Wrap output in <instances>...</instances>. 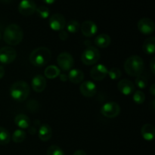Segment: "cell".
I'll return each instance as SVG.
<instances>
[{
  "label": "cell",
  "instance_id": "31",
  "mask_svg": "<svg viewBox=\"0 0 155 155\" xmlns=\"http://www.w3.org/2000/svg\"><path fill=\"white\" fill-rule=\"evenodd\" d=\"M135 83H136V86L141 89H145L148 86V80L143 76H138L136 77V80H135Z\"/></svg>",
  "mask_w": 155,
  "mask_h": 155
},
{
  "label": "cell",
  "instance_id": "14",
  "mask_svg": "<svg viewBox=\"0 0 155 155\" xmlns=\"http://www.w3.org/2000/svg\"><path fill=\"white\" fill-rule=\"evenodd\" d=\"M118 90L124 95H130L135 92V86L129 80H121L117 85Z\"/></svg>",
  "mask_w": 155,
  "mask_h": 155
},
{
  "label": "cell",
  "instance_id": "32",
  "mask_svg": "<svg viewBox=\"0 0 155 155\" xmlns=\"http://www.w3.org/2000/svg\"><path fill=\"white\" fill-rule=\"evenodd\" d=\"M68 37V34L67 33L66 31H64V30H61L60 33H59V38H60L61 40H66Z\"/></svg>",
  "mask_w": 155,
  "mask_h": 155
},
{
  "label": "cell",
  "instance_id": "19",
  "mask_svg": "<svg viewBox=\"0 0 155 155\" xmlns=\"http://www.w3.org/2000/svg\"><path fill=\"white\" fill-rule=\"evenodd\" d=\"M68 78L69 79L70 81L73 83H80L84 79V74L83 71L80 69H73L68 74Z\"/></svg>",
  "mask_w": 155,
  "mask_h": 155
},
{
  "label": "cell",
  "instance_id": "4",
  "mask_svg": "<svg viewBox=\"0 0 155 155\" xmlns=\"http://www.w3.org/2000/svg\"><path fill=\"white\" fill-rule=\"evenodd\" d=\"M30 86L24 81H17L10 88V95L15 101L21 102L25 101L30 95Z\"/></svg>",
  "mask_w": 155,
  "mask_h": 155
},
{
  "label": "cell",
  "instance_id": "9",
  "mask_svg": "<svg viewBox=\"0 0 155 155\" xmlns=\"http://www.w3.org/2000/svg\"><path fill=\"white\" fill-rule=\"evenodd\" d=\"M36 5L33 0H21L18 5L20 14L24 16H30L36 10Z\"/></svg>",
  "mask_w": 155,
  "mask_h": 155
},
{
  "label": "cell",
  "instance_id": "36",
  "mask_svg": "<svg viewBox=\"0 0 155 155\" xmlns=\"http://www.w3.org/2000/svg\"><path fill=\"white\" fill-rule=\"evenodd\" d=\"M150 92H151V94L153 95V96H154L155 95V85L154 84H152L151 86V87H150Z\"/></svg>",
  "mask_w": 155,
  "mask_h": 155
},
{
  "label": "cell",
  "instance_id": "20",
  "mask_svg": "<svg viewBox=\"0 0 155 155\" xmlns=\"http://www.w3.org/2000/svg\"><path fill=\"white\" fill-rule=\"evenodd\" d=\"M142 50L147 54H154L155 51V38L154 36L148 38L142 45Z\"/></svg>",
  "mask_w": 155,
  "mask_h": 155
},
{
  "label": "cell",
  "instance_id": "23",
  "mask_svg": "<svg viewBox=\"0 0 155 155\" xmlns=\"http://www.w3.org/2000/svg\"><path fill=\"white\" fill-rule=\"evenodd\" d=\"M61 71L55 65H49L45 69V76L48 79H54L60 75Z\"/></svg>",
  "mask_w": 155,
  "mask_h": 155
},
{
  "label": "cell",
  "instance_id": "34",
  "mask_svg": "<svg viewBox=\"0 0 155 155\" xmlns=\"http://www.w3.org/2000/svg\"><path fill=\"white\" fill-rule=\"evenodd\" d=\"M73 155H87V154H86V153L83 150H77V151H76L74 153V154Z\"/></svg>",
  "mask_w": 155,
  "mask_h": 155
},
{
  "label": "cell",
  "instance_id": "16",
  "mask_svg": "<svg viewBox=\"0 0 155 155\" xmlns=\"http://www.w3.org/2000/svg\"><path fill=\"white\" fill-rule=\"evenodd\" d=\"M46 87V80L42 75H36L32 80V88L36 92H42Z\"/></svg>",
  "mask_w": 155,
  "mask_h": 155
},
{
  "label": "cell",
  "instance_id": "27",
  "mask_svg": "<svg viewBox=\"0 0 155 155\" xmlns=\"http://www.w3.org/2000/svg\"><path fill=\"white\" fill-rule=\"evenodd\" d=\"M109 77H110L111 80H119L120 78L122 76V72H121L120 70L117 68H112L107 72Z\"/></svg>",
  "mask_w": 155,
  "mask_h": 155
},
{
  "label": "cell",
  "instance_id": "21",
  "mask_svg": "<svg viewBox=\"0 0 155 155\" xmlns=\"http://www.w3.org/2000/svg\"><path fill=\"white\" fill-rule=\"evenodd\" d=\"M111 39L107 34H100L95 39V44L99 48H104L110 45Z\"/></svg>",
  "mask_w": 155,
  "mask_h": 155
},
{
  "label": "cell",
  "instance_id": "12",
  "mask_svg": "<svg viewBox=\"0 0 155 155\" xmlns=\"http://www.w3.org/2000/svg\"><path fill=\"white\" fill-rule=\"evenodd\" d=\"M108 70L104 64H97L91 69L90 76L93 80L101 81L107 76Z\"/></svg>",
  "mask_w": 155,
  "mask_h": 155
},
{
  "label": "cell",
  "instance_id": "11",
  "mask_svg": "<svg viewBox=\"0 0 155 155\" xmlns=\"http://www.w3.org/2000/svg\"><path fill=\"white\" fill-rule=\"evenodd\" d=\"M137 26L139 31L143 34L149 35L154 31V23L150 18H142L139 21Z\"/></svg>",
  "mask_w": 155,
  "mask_h": 155
},
{
  "label": "cell",
  "instance_id": "40",
  "mask_svg": "<svg viewBox=\"0 0 155 155\" xmlns=\"http://www.w3.org/2000/svg\"><path fill=\"white\" fill-rule=\"evenodd\" d=\"M2 38V35H1V32H0V39H1Z\"/></svg>",
  "mask_w": 155,
  "mask_h": 155
},
{
  "label": "cell",
  "instance_id": "28",
  "mask_svg": "<svg viewBox=\"0 0 155 155\" xmlns=\"http://www.w3.org/2000/svg\"><path fill=\"white\" fill-rule=\"evenodd\" d=\"M36 12L38 16L40 17L41 18H43V19L48 18L50 15L49 9L45 6H39V7L36 8Z\"/></svg>",
  "mask_w": 155,
  "mask_h": 155
},
{
  "label": "cell",
  "instance_id": "8",
  "mask_svg": "<svg viewBox=\"0 0 155 155\" xmlns=\"http://www.w3.org/2000/svg\"><path fill=\"white\" fill-rule=\"evenodd\" d=\"M57 62L59 68L64 71H70L74 64V58L68 52H61L57 58Z\"/></svg>",
  "mask_w": 155,
  "mask_h": 155
},
{
  "label": "cell",
  "instance_id": "1",
  "mask_svg": "<svg viewBox=\"0 0 155 155\" xmlns=\"http://www.w3.org/2000/svg\"><path fill=\"white\" fill-rule=\"evenodd\" d=\"M24 32L18 24H12L7 26L4 32L3 39L7 44L10 45H17L22 41Z\"/></svg>",
  "mask_w": 155,
  "mask_h": 155
},
{
  "label": "cell",
  "instance_id": "2",
  "mask_svg": "<svg viewBox=\"0 0 155 155\" xmlns=\"http://www.w3.org/2000/svg\"><path fill=\"white\" fill-rule=\"evenodd\" d=\"M51 53L46 47H39L30 54V61L35 67H43L50 61Z\"/></svg>",
  "mask_w": 155,
  "mask_h": 155
},
{
  "label": "cell",
  "instance_id": "6",
  "mask_svg": "<svg viewBox=\"0 0 155 155\" xmlns=\"http://www.w3.org/2000/svg\"><path fill=\"white\" fill-rule=\"evenodd\" d=\"M101 114L107 118H114L120 113V107L114 101H108L101 107Z\"/></svg>",
  "mask_w": 155,
  "mask_h": 155
},
{
  "label": "cell",
  "instance_id": "29",
  "mask_svg": "<svg viewBox=\"0 0 155 155\" xmlns=\"http://www.w3.org/2000/svg\"><path fill=\"white\" fill-rule=\"evenodd\" d=\"M133 101H134L135 103L138 104H143L144 101L145 100V93L143 92L140 90H138L136 91L133 95Z\"/></svg>",
  "mask_w": 155,
  "mask_h": 155
},
{
  "label": "cell",
  "instance_id": "7",
  "mask_svg": "<svg viewBox=\"0 0 155 155\" xmlns=\"http://www.w3.org/2000/svg\"><path fill=\"white\" fill-rule=\"evenodd\" d=\"M17 57V51L11 47H2L0 48V62L4 64L12 63Z\"/></svg>",
  "mask_w": 155,
  "mask_h": 155
},
{
  "label": "cell",
  "instance_id": "13",
  "mask_svg": "<svg viewBox=\"0 0 155 155\" xmlns=\"http://www.w3.org/2000/svg\"><path fill=\"white\" fill-rule=\"evenodd\" d=\"M80 91L83 95L88 98L93 97L97 92V88L95 83L91 81H85L80 85Z\"/></svg>",
  "mask_w": 155,
  "mask_h": 155
},
{
  "label": "cell",
  "instance_id": "37",
  "mask_svg": "<svg viewBox=\"0 0 155 155\" xmlns=\"http://www.w3.org/2000/svg\"><path fill=\"white\" fill-rule=\"evenodd\" d=\"M42 1H43L45 3H46V4L51 5V4H53L56 0H42Z\"/></svg>",
  "mask_w": 155,
  "mask_h": 155
},
{
  "label": "cell",
  "instance_id": "15",
  "mask_svg": "<svg viewBox=\"0 0 155 155\" xmlns=\"http://www.w3.org/2000/svg\"><path fill=\"white\" fill-rule=\"evenodd\" d=\"M98 27L97 25L92 21H86L81 26V32L85 36L91 37L97 33Z\"/></svg>",
  "mask_w": 155,
  "mask_h": 155
},
{
  "label": "cell",
  "instance_id": "33",
  "mask_svg": "<svg viewBox=\"0 0 155 155\" xmlns=\"http://www.w3.org/2000/svg\"><path fill=\"white\" fill-rule=\"evenodd\" d=\"M154 67H155V58H153L151 59V62H150V68H151V72H152L154 74H155Z\"/></svg>",
  "mask_w": 155,
  "mask_h": 155
},
{
  "label": "cell",
  "instance_id": "17",
  "mask_svg": "<svg viewBox=\"0 0 155 155\" xmlns=\"http://www.w3.org/2000/svg\"><path fill=\"white\" fill-rule=\"evenodd\" d=\"M141 134L145 140L152 141L154 139L155 136V129L154 126L149 124L143 125L141 129Z\"/></svg>",
  "mask_w": 155,
  "mask_h": 155
},
{
  "label": "cell",
  "instance_id": "30",
  "mask_svg": "<svg viewBox=\"0 0 155 155\" xmlns=\"http://www.w3.org/2000/svg\"><path fill=\"white\" fill-rule=\"evenodd\" d=\"M47 155H65L63 150L57 145H51L47 150Z\"/></svg>",
  "mask_w": 155,
  "mask_h": 155
},
{
  "label": "cell",
  "instance_id": "25",
  "mask_svg": "<svg viewBox=\"0 0 155 155\" xmlns=\"http://www.w3.org/2000/svg\"><path fill=\"white\" fill-rule=\"evenodd\" d=\"M26 133L22 130H17L14 132L12 135V140L15 143H21L26 139Z\"/></svg>",
  "mask_w": 155,
  "mask_h": 155
},
{
  "label": "cell",
  "instance_id": "18",
  "mask_svg": "<svg viewBox=\"0 0 155 155\" xmlns=\"http://www.w3.org/2000/svg\"><path fill=\"white\" fill-rule=\"evenodd\" d=\"M39 138L42 142H47L51 139L52 136V130L48 124H44L40 127L39 130Z\"/></svg>",
  "mask_w": 155,
  "mask_h": 155
},
{
  "label": "cell",
  "instance_id": "3",
  "mask_svg": "<svg viewBox=\"0 0 155 155\" xmlns=\"http://www.w3.org/2000/svg\"><path fill=\"white\" fill-rule=\"evenodd\" d=\"M126 73L131 77H138L143 73L144 61L139 55H132L124 63Z\"/></svg>",
  "mask_w": 155,
  "mask_h": 155
},
{
  "label": "cell",
  "instance_id": "26",
  "mask_svg": "<svg viewBox=\"0 0 155 155\" xmlns=\"http://www.w3.org/2000/svg\"><path fill=\"white\" fill-rule=\"evenodd\" d=\"M80 23L78 21H75V20H72V21H70L67 24V30L68 32L71 33H75L80 30Z\"/></svg>",
  "mask_w": 155,
  "mask_h": 155
},
{
  "label": "cell",
  "instance_id": "24",
  "mask_svg": "<svg viewBox=\"0 0 155 155\" xmlns=\"http://www.w3.org/2000/svg\"><path fill=\"white\" fill-rule=\"evenodd\" d=\"M11 140V136L9 132L5 128L0 127V145H5L9 143Z\"/></svg>",
  "mask_w": 155,
  "mask_h": 155
},
{
  "label": "cell",
  "instance_id": "5",
  "mask_svg": "<svg viewBox=\"0 0 155 155\" xmlns=\"http://www.w3.org/2000/svg\"><path fill=\"white\" fill-rule=\"evenodd\" d=\"M100 59V52L97 48L93 46L88 47L84 50L81 55V60L86 65H93Z\"/></svg>",
  "mask_w": 155,
  "mask_h": 155
},
{
  "label": "cell",
  "instance_id": "10",
  "mask_svg": "<svg viewBox=\"0 0 155 155\" xmlns=\"http://www.w3.org/2000/svg\"><path fill=\"white\" fill-rule=\"evenodd\" d=\"M49 26L51 30L54 31L63 30L66 26L65 18L61 14H54L49 18Z\"/></svg>",
  "mask_w": 155,
  "mask_h": 155
},
{
  "label": "cell",
  "instance_id": "35",
  "mask_svg": "<svg viewBox=\"0 0 155 155\" xmlns=\"http://www.w3.org/2000/svg\"><path fill=\"white\" fill-rule=\"evenodd\" d=\"M5 76V69L2 65H0V80L3 78Z\"/></svg>",
  "mask_w": 155,
  "mask_h": 155
},
{
  "label": "cell",
  "instance_id": "38",
  "mask_svg": "<svg viewBox=\"0 0 155 155\" xmlns=\"http://www.w3.org/2000/svg\"><path fill=\"white\" fill-rule=\"evenodd\" d=\"M2 2H4V3H9L12 1V0H0Z\"/></svg>",
  "mask_w": 155,
  "mask_h": 155
},
{
  "label": "cell",
  "instance_id": "22",
  "mask_svg": "<svg viewBox=\"0 0 155 155\" xmlns=\"http://www.w3.org/2000/svg\"><path fill=\"white\" fill-rule=\"evenodd\" d=\"M15 123L19 128L21 129H27L30 127V118L25 114H19L17 115L15 118Z\"/></svg>",
  "mask_w": 155,
  "mask_h": 155
},
{
  "label": "cell",
  "instance_id": "39",
  "mask_svg": "<svg viewBox=\"0 0 155 155\" xmlns=\"http://www.w3.org/2000/svg\"><path fill=\"white\" fill-rule=\"evenodd\" d=\"M151 108H152V109H154V100H153V101H151Z\"/></svg>",
  "mask_w": 155,
  "mask_h": 155
}]
</instances>
